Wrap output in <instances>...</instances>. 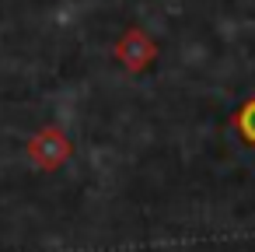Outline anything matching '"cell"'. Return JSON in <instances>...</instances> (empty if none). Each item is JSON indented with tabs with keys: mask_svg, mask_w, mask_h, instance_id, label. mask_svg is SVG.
<instances>
[{
	"mask_svg": "<svg viewBox=\"0 0 255 252\" xmlns=\"http://www.w3.org/2000/svg\"><path fill=\"white\" fill-rule=\"evenodd\" d=\"M112 53H116L119 67H126L129 74H143V70L157 60V42H154L143 28H126Z\"/></svg>",
	"mask_w": 255,
	"mask_h": 252,
	"instance_id": "obj_2",
	"label": "cell"
},
{
	"mask_svg": "<svg viewBox=\"0 0 255 252\" xmlns=\"http://www.w3.org/2000/svg\"><path fill=\"white\" fill-rule=\"evenodd\" d=\"M231 126H234V130H238V137L255 151V95H252V98H248V102L231 116Z\"/></svg>",
	"mask_w": 255,
	"mask_h": 252,
	"instance_id": "obj_3",
	"label": "cell"
},
{
	"mask_svg": "<svg viewBox=\"0 0 255 252\" xmlns=\"http://www.w3.org/2000/svg\"><path fill=\"white\" fill-rule=\"evenodd\" d=\"M25 154H28V161H32L39 172H56V168H63V165L74 158V140H70L60 126H42L39 133L28 137Z\"/></svg>",
	"mask_w": 255,
	"mask_h": 252,
	"instance_id": "obj_1",
	"label": "cell"
}]
</instances>
